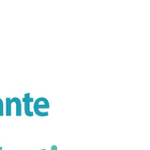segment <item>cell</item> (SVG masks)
<instances>
[{
    "instance_id": "1",
    "label": "cell",
    "mask_w": 150,
    "mask_h": 150,
    "mask_svg": "<svg viewBox=\"0 0 150 150\" xmlns=\"http://www.w3.org/2000/svg\"><path fill=\"white\" fill-rule=\"evenodd\" d=\"M50 108V103L46 98L40 97L38 98L36 100H34V104H33V110H34V114H36L38 116L44 117L48 116L49 112L46 110Z\"/></svg>"
},
{
    "instance_id": "2",
    "label": "cell",
    "mask_w": 150,
    "mask_h": 150,
    "mask_svg": "<svg viewBox=\"0 0 150 150\" xmlns=\"http://www.w3.org/2000/svg\"><path fill=\"white\" fill-rule=\"evenodd\" d=\"M33 101H34V100L30 97L29 93L25 94V97L23 98L22 102L25 104V106H23V111H25V114L27 116H33V115H34V112H32L30 110V103Z\"/></svg>"
},
{
    "instance_id": "3",
    "label": "cell",
    "mask_w": 150,
    "mask_h": 150,
    "mask_svg": "<svg viewBox=\"0 0 150 150\" xmlns=\"http://www.w3.org/2000/svg\"><path fill=\"white\" fill-rule=\"evenodd\" d=\"M12 105H15V115L17 116L22 115L23 108H22V100L17 97L12 98Z\"/></svg>"
},
{
    "instance_id": "4",
    "label": "cell",
    "mask_w": 150,
    "mask_h": 150,
    "mask_svg": "<svg viewBox=\"0 0 150 150\" xmlns=\"http://www.w3.org/2000/svg\"><path fill=\"white\" fill-rule=\"evenodd\" d=\"M6 112L4 115L7 116L11 115V109H12V98H6Z\"/></svg>"
},
{
    "instance_id": "5",
    "label": "cell",
    "mask_w": 150,
    "mask_h": 150,
    "mask_svg": "<svg viewBox=\"0 0 150 150\" xmlns=\"http://www.w3.org/2000/svg\"><path fill=\"white\" fill-rule=\"evenodd\" d=\"M4 115V102L3 100L0 98V116Z\"/></svg>"
},
{
    "instance_id": "6",
    "label": "cell",
    "mask_w": 150,
    "mask_h": 150,
    "mask_svg": "<svg viewBox=\"0 0 150 150\" xmlns=\"http://www.w3.org/2000/svg\"><path fill=\"white\" fill-rule=\"evenodd\" d=\"M57 149V147L55 146V145H54V146H52V150H56Z\"/></svg>"
},
{
    "instance_id": "7",
    "label": "cell",
    "mask_w": 150,
    "mask_h": 150,
    "mask_svg": "<svg viewBox=\"0 0 150 150\" xmlns=\"http://www.w3.org/2000/svg\"><path fill=\"white\" fill-rule=\"evenodd\" d=\"M0 150H2V147L1 146H0Z\"/></svg>"
},
{
    "instance_id": "8",
    "label": "cell",
    "mask_w": 150,
    "mask_h": 150,
    "mask_svg": "<svg viewBox=\"0 0 150 150\" xmlns=\"http://www.w3.org/2000/svg\"><path fill=\"white\" fill-rule=\"evenodd\" d=\"M41 150H45V149H41Z\"/></svg>"
}]
</instances>
